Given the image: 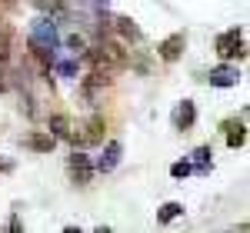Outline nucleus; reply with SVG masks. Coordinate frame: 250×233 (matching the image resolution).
Segmentation results:
<instances>
[{"mask_svg": "<svg viewBox=\"0 0 250 233\" xmlns=\"http://www.w3.org/2000/svg\"><path fill=\"white\" fill-rule=\"evenodd\" d=\"M207 83L210 87H237L240 83V70L233 63H220V67H213L207 74Z\"/></svg>", "mask_w": 250, "mask_h": 233, "instance_id": "5", "label": "nucleus"}, {"mask_svg": "<svg viewBox=\"0 0 250 233\" xmlns=\"http://www.w3.org/2000/svg\"><path fill=\"white\" fill-rule=\"evenodd\" d=\"M217 54L220 60H233V57H244V30H227L217 37Z\"/></svg>", "mask_w": 250, "mask_h": 233, "instance_id": "2", "label": "nucleus"}, {"mask_svg": "<svg viewBox=\"0 0 250 233\" xmlns=\"http://www.w3.org/2000/svg\"><path fill=\"white\" fill-rule=\"evenodd\" d=\"M30 47H34L37 54H43L47 60H50V54L60 47V34H57L54 14H50V17H37L30 23Z\"/></svg>", "mask_w": 250, "mask_h": 233, "instance_id": "1", "label": "nucleus"}, {"mask_svg": "<svg viewBox=\"0 0 250 233\" xmlns=\"http://www.w3.org/2000/svg\"><path fill=\"white\" fill-rule=\"evenodd\" d=\"M67 170H70V176L83 187V183H90V176H94V160L83 154V150H74L70 160H67Z\"/></svg>", "mask_w": 250, "mask_h": 233, "instance_id": "4", "label": "nucleus"}, {"mask_svg": "<svg viewBox=\"0 0 250 233\" xmlns=\"http://www.w3.org/2000/svg\"><path fill=\"white\" fill-rule=\"evenodd\" d=\"M184 43H187V34H184V30H180V34H173V37H167L164 43H160V57L167 60V63H173V60L180 57Z\"/></svg>", "mask_w": 250, "mask_h": 233, "instance_id": "7", "label": "nucleus"}, {"mask_svg": "<svg viewBox=\"0 0 250 233\" xmlns=\"http://www.w3.org/2000/svg\"><path fill=\"white\" fill-rule=\"evenodd\" d=\"M193 120H197V107H193V100H180L177 110H173V127H177V130H190Z\"/></svg>", "mask_w": 250, "mask_h": 233, "instance_id": "6", "label": "nucleus"}, {"mask_svg": "<svg viewBox=\"0 0 250 233\" xmlns=\"http://www.w3.org/2000/svg\"><path fill=\"white\" fill-rule=\"evenodd\" d=\"M50 67L57 70L60 77H77V60H60L57 54H50Z\"/></svg>", "mask_w": 250, "mask_h": 233, "instance_id": "10", "label": "nucleus"}, {"mask_svg": "<svg viewBox=\"0 0 250 233\" xmlns=\"http://www.w3.org/2000/svg\"><path fill=\"white\" fill-rule=\"evenodd\" d=\"M114 27H117V34H124L127 40H140V30H137V23L130 17H114Z\"/></svg>", "mask_w": 250, "mask_h": 233, "instance_id": "11", "label": "nucleus"}, {"mask_svg": "<svg viewBox=\"0 0 250 233\" xmlns=\"http://www.w3.org/2000/svg\"><path fill=\"white\" fill-rule=\"evenodd\" d=\"M67 127H70V123H67V116H63V114L50 116V134H54V136H70Z\"/></svg>", "mask_w": 250, "mask_h": 233, "instance_id": "14", "label": "nucleus"}, {"mask_svg": "<svg viewBox=\"0 0 250 233\" xmlns=\"http://www.w3.org/2000/svg\"><path fill=\"white\" fill-rule=\"evenodd\" d=\"M67 47H70L74 54H87V43H83V37H77V34H74V37H67Z\"/></svg>", "mask_w": 250, "mask_h": 233, "instance_id": "17", "label": "nucleus"}, {"mask_svg": "<svg viewBox=\"0 0 250 233\" xmlns=\"http://www.w3.org/2000/svg\"><path fill=\"white\" fill-rule=\"evenodd\" d=\"M227 130H230V134H227V147H244V140H247V134H244V123H230Z\"/></svg>", "mask_w": 250, "mask_h": 233, "instance_id": "13", "label": "nucleus"}, {"mask_svg": "<svg viewBox=\"0 0 250 233\" xmlns=\"http://www.w3.org/2000/svg\"><path fill=\"white\" fill-rule=\"evenodd\" d=\"M54 143H57V136H54V134H50V136L34 134V136H27V140H23V147H30V150H37V154H47V150H54Z\"/></svg>", "mask_w": 250, "mask_h": 233, "instance_id": "9", "label": "nucleus"}, {"mask_svg": "<svg viewBox=\"0 0 250 233\" xmlns=\"http://www.w3.org/2000/svg\"><path fill=\"white\" fill-rule=\"evenodd\" d=\"M97 7H100V10H107V7H110V0H94Z\"/></svg>", "mask_w": 250, "mask_h": 233, "instance_id": "18", "label": "nucleus"}, {"mask_svg": "<svg viewBox=\"0 0 250 233\" xmlns=\"http://www.w3.org/2000/svg\"><path fill=\"white\" fill-rule=\"evenodd\" d=\"M190 174H193L190 160H180V163H173V167H170V176H173V180H184V176H190Z\"/></svg>", "mask_w": 250, "mask_h": 233, "instance_id": "15", "label": "nucleus"}, {"mask_svg": "<svg viewBox=\"0 0 250 233\" xmlns=\"http://www.w3.org/2000/svg\"><path fill=\"white\" fill-rule=\"evenodd\" d=\"M180 214H184L180 203H164V207L157 210V223H170V220H177Z\"/></svg>", "mask_w": 250, "mask_h": 233, "instance_id": "12", "label": "nucleus"}, {"mask_svg": "<svg viewBox=\"0 0 250 233\" xmlns=\"http://www.w3.org/2000/svg\"><path fill=\"white\" fill-rule=\"evenodd\" d=\"M7 50H10V30L0 23V60H7Z\"/></svg>", "mask_w": 250, "mask_h": 233, "instance_id": "16", "label": "nucleus"}, {"mask_svg": "<svg viewBox=\"0 0 250 233\" xmlns=\"http://www.w3.org/2000/svg\"><path fill=\"white\" fill-rule=\"evenodd\" d=\"M120 156H124V143H120V140H110V143L100 150V156L94 160V174H114Z\"/></svg>", "mask_w": 250, "mask_h": 233, "instance_id": "3", "label": "nucleus"}, {"mask_svg": "<svg viewBox=\"0 0 250 233\" xmlns=\"http://www.w3.org/2000/svg\"><path fill=\"white\" fill-rule=\"evenodd\" d=\"M3 90H7V80H3V77H0V94H3Z\"/></svg>", "mask_w": 250, "mask_h": 233, "instance_id": "19", "label": "nucleus"}, {"mask_svg": "<svg viewBox=\"0 0 250 233\" xmlns=\"http://www.w3.org/2000/svg\"><path fill=\"white\" fill-rule=\"evenodd\" d=\"M210 147H197V150H193L190 154V167H193V174H210Z\"/></svg>", "mask_w": 250, "mask_h": 233, "instance_id": "8", "label": "nucleus"}]
</instances>
